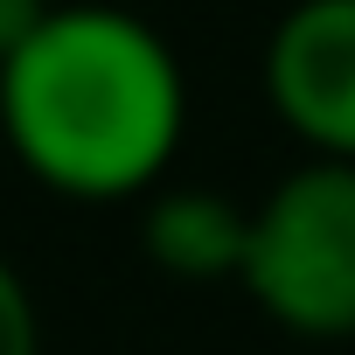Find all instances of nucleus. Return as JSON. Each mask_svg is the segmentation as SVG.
<instances>
[{
    "label": "nucleus",
    "mask_w": 355,
    "mask_h": 355,
    "mask_svg": "<svg viewBox=\"0 0 355 355\" xmlns=\"http://www.w3.org/2000/svg\"><path fill=\"white\" fill-rule=\"evenodd\" d=\"M251 306L300 341L355 334V167L300 160L251 202L244 272Z\"/></svg>",
    "instance_id": "2"
},
{
    "label": "nucleus",
    "mask_w": 355,
    "mask_h": 355,
    "mask_svg": "<svg viewBox=\"0 0 355 355\" xmlns=\"http://www.w3.org/2000/svg\"><path fill=\"white\" fill-rule=\"evenodd\" d=\"M49 8H56V0H0V63L49 21Z\"/></svg>",
    "instance_id": "6"
},
{
    "label": "nucleus",
    "mask_w": 355,
    "mask_h": 355,
    "mask_svg": "<svg viewBox=\"0 0 355 355\" xmlns=\"http://www.w3.org/2000/svg\"><path fill=\"white\" fill-rule=\"evenodd\" d=\"M0 355H42V313L28 279L8 265V251H0Z\"/></svg>",
    "instance_id": "5"
},
{
    "label": "nucleus",
    "mask_w": 355,
    "mask_h": 355,
    "mask_svg": "<svg viewBox=\"0 0 355 355\" xmlns=\"http://www.w3.org/2000/svg\"><path fill=\"white\" fill-rule=\"evenodd\" d=\"M244 237H251V209L209 182H160L153 202L139 209V244L146 265L167 279H237L244 272Z\"/></svg>",
    "instance_id": "4"
},
{
    "label": "nucleus",
    "mask_w": 355,
    "mask_h": 355,
    "mask_svg": "<svg viewBox=\"0 0 355 355\" xmlns=\"http://www.w3.org/2000/svg\"><path fill=\"white\" fill-rule=\"evenodd\" d=\"M265 105L306 160L355 167V0H293L272 21Z\"/></svg>",
    "instance_id": "3"
},
{
    "label": "nucleus",
    "mask_w": 355,
    "mask_h": 355,
    "mask_svg": "<svg viewBox=\"0 0 355 355\" xmlns=\"http://www.w3.org/2000/svg\"><path fill=\"white\" fill-rule=\"evenodd\" d=\"M0 139L63 202L153 196L189 139V70L132 8L56 0L0 63Z\"/></svg>",
    "instance_id": "1"
}]
</instances>
